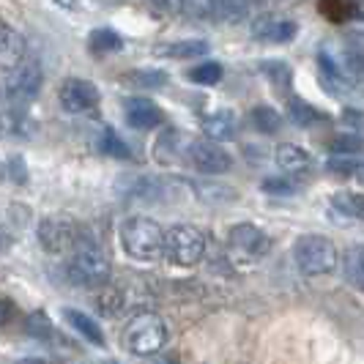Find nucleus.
I'll list each match as a JSON object with an SVG mask.
<instances>
[{"label":"nucleus","mask_w":364,"mask_h":364,"mask_svg":"<svg viewBox=\"0 0 364 364\" xmlns=\"http://www.w3.org/2000/svg\"><path fill=\"white\" fill-rule=\"evenodd\" d=\"M109 274L112 269L105 250L91 238H80L69 257V279L80 288H102L109 282Z\"/></svg>","instance_id":"nucleus-1"},{"label":"nucleus","mask_w":364,"mask_h":364,"mask_svg":"<svg viewBox=\"0 0 364 364\" xmlns=\"http://www.w3.org/2000/svg\"><path fill=\"white\" fill-rule=\"evenodd\" d=\"M162 225L151 217H129L121 222V247L134 260H154L164 252Z\"/></svg>","instance_id":"nucleus-2"},{"label":"nucleus","mask_w":364,"mask_h":364,"mask_svg":"<svg viewBox=\"0 0 364 364\" xmlns=\"http://www.w3.org/2000/svg\"><path fill=\"white\" fill-rule=\"evenodd\" d=\"M124 348L134 356H154L159 353L167 343V326L159 315L154 312H143V315H134L124 326Z\"/></svg>","instance_id":"nucleus-3"},{"label":"nucleus","mask_w":364,"mask_h":364,"mask_svg":"<svg viewBox=\"0 0 364 364\" xmlns=\"http://www.w3.org/2000/svg\"><path fill=\"white\" fill-rule=\"evenodd\" d=\"M293 260L301 272L307 277H323V274H331L340 263V255H337V247L334 241L326 236H299L296 244H293Z\"/></svg>","instance_id":"nucleus-4"},{"label":"nucleus","mask_w":364,"mask_h":364,"mask_svg":"<svg viewBox=\"0 0 364 364\" xmlns=\"http://www.w3.org/2000/svg\"><path fill=\"white\" fill-rule=\"evenodd\" d=\"M164 255L176 266H195L205 255V233L195 225H173L164 233Z\"/></svg>","instance_id":"nucleus-5"},{"label":"nucleus","mask_w":364,"mask_h":364,"mask_svg":"<svg viewBox=\"0 0 364 364\" xmlns=\"http://www.w3.org/2000/svg\"><path fill=\"white\" fill-rule=\"evenodd\" d=\"M41 66L36 60H22L17 69L6 72V99L11 109H28V105L38 96L41 88Z\"/></svg>","instance_id":"nucleus-6"},{"label":"nucleus","mask_w":364,"mask_h":364,"mask_svg":"<svg viewBox=\"0 0 364 364\" xmlns=\"http://www.w3.org/2000/svg\"><path fill=\"white\" fill-rule=\"evenodd\" d=\"M228 250H230V255L244 263H257L269 255L272 238L252 222H241V225H233L228 233Z\"/></svg>","instance_id":"nucleus-7"},{"label":"nucleus","mask_w":364,"mask_h":364,"mask_svg":"<svg viewBox=\"0 0 364 364\" xmlns=\"http://www.w3.org/2000/svg\"><path fill=\"white\" fill-rule=\"evenodd\" d=\"M38 244L50 255H63L72 252L80 241V228L72 217H47L38 225Z\"/></svg>","instance_id":"nucleus-8"},{"label":"nucleus","mask_w":364,"mask_h":364,"mask_svg":"<svg viewBox=\"0 0 364 364\" xmlns=\"http://www.w3.org/2000/svg\"><path fill=\"white\" fill-rule=\"evenodd\" d=\"M186 162L203 176H219V173H228L233 167V156L219 146V140L208 137V140H198V143L189 146Z\"/></svg>","instance_id":"nucleus-9"},{"label":"nucleus","mask_w":364,"mask_h":364,"mask_svg":"<svg viewBox=\"0 0 364 364\" xmlns=\"http://www.w3.org/2000/svg\"><path fill=\"white\" fill-rule=\"evenodd\" d=\"M58 102H60V107L66 109V112L80 115V112H88V109H93L99 105V91H96V85L88 82V80L69 77L58 88Z\"/></svg>","instance_id":"nucleus-10"},{"label":"nucleus","mask_w":364,"mask_h":364,"mask_svg":"<svg viewBox=\"0 0 364 364\" xmlns=\"http://www.w3.org/2000/svg\"><path fill=\"white\" fill-rule=\"evenodd\" d=\"M299 31V25L293 19H282L274 17V14H263L252 22V36L257 41H272V44H285V41H293Z\"/></svg>","instance_id":"nucleus-11"},{"label":"nucleus","mask_w":364,"mask_h":364,"mask_svg":"<svg viewBox=\"0 0 364 364\" xmlns=\"http://www.w3.org/2000/svg\"><path fill=\"white\" fill-rule=\"evenodd\" d=\"M124 118H127L129 127L140 129V132L162 124V112H159L156 105H151L148 99H127L124 102Z\"/></svg>","instance_id":"nucleus-12"},{"label":"nucleus","mask_w":364,"mask_h":364,"mask_svg":"<svg viewBox=\"0 0 364 364\" xmlns=\"http://www.w3.org/2000/svg\"><path fill=\"white\" fill-rule=\"evenodd\" d=\"M208 41L203 38H183V41H170V44H156L154 55L156 58H167V60H192V58H203L208 55Z\"/></svg>","instance_id":"nucleus-13"},{"label":"nucleus","mask_w":364,"mask_h":364,"mask_svg":"<svg viewBox=\"0 0 364 364\" xmlns=\"http://www.w3.org/2000/svg\"><path fill=\"white\" fill-rule=\"evenodd\" d=\"M22 60H25V38H22L19 31H14L6 22L3 25V36H0V63H3V72L17 69Z\"/></svg>","instance_id":"nucleus-14"},{"label":"nucleus","mask_w":364,"mask_h":364,"mask_svg":"<svg viewBox=\"0 0 364 364\" xmlns=\"http://www.w3.org/2000/svg\"><path fill=\"white\" fill-rule=\"evenodd\" d=\"M236 129H238L236 112L228 107L214 109V112H208V115L203 118V132H205L211 140H219V143L230 140V137L236 134Z\"/></svg>","instance_id":"nucleus-15"},{"label":"nucleus","mask_w":364,"mask_h":364,"mask_svg":"<svg viewBox=\"0 0 364 364\" xmlns=\"http://www.w3.org/2000/svg\"><path fill=\"white\" fill-rule=\"evenodd\" d=\"M189 137L183 134V132H176V129H167L162 137L156 140V148H154V154H156V159L162 164H173L176 159H181L189 154Z\"/></svg>","instance_id":"nucleus-16"},{"label":"nucleus","mask_w":364,"mask_h":364,"mask_svg":"<svg viewBox=\"0 0 364 364\" xmlns=\"http://www.w3.org/2000/svg\"><path fill=\"white\" fill-rule=\"evenodd\" d=\"M274 162L285 176H301L310 170V154L304 148L293 146V143H285L274 151Z\"/></svg>","instance_id":"nucleus-17"},{"label":"nucleus","mask_w":364,"mask_h":364,"mask_svg":"<svg viewBox=\"0 0 364 364\" xmlns=\"http://www.w3.org/2000/svg\"><path fill=\"white\" fill-rule=\"evenodd\" d=\"M63 318H66V321H69V323H72L88 343H93V346H99V348L105 346V334H102V328L96 326V321H91L85 312L72 310V307H69V310H63Z\"/></svg>","instance_id":"nucleus-18"},{"label":"nucleus","mask_w":364,"mask_h":364,"mask_svg":"<svg viewBox=\"0 0 364 364\" xmlns=\"http://www.w3.org/2000/svg\"><path fill=\"white\" fill-rule=\"evenodd\" d=\"M346 279L356 288L359 293H364V247H350L346 252Z\"/></svg>","instance_id":"nucleus-19"},{"label":"nucleus","mask_w":364,"mask_h":364,"mask_svg":"<svg viewBox=\"0 0 364 364\" xmlns=\"http://www.w3.org/2000/svg\"><path fill=\"white\" fill-rule=\"evenodd\" d=\"M252 0H214V19L222 22H241L250 14Z\"/></svg>","instance_id":"nucleus-20"},{"label":"nucleus","mask_w":364,"mask_h":364,"mask_svg":"<svg viewBox=\"0 0 364 364\" xmlns=\"http://www.w3.org/2000/svg\"><path fill=\"white\" fill-rule=\"evenodd\" d=\"M334 208L340 211V214H346L350 219H364V195L362 192H337L334 198Z\"/></svg>","instance_id":"nucleus-21"},{"label":"nucleus","mask_w":364,"mask_h":364,"mask_svg":"<svg viewBox=\"0 0 364 364\" xmlns=\"http://www.w3.org/2000/svg\"><path fill=\"white\" fill-rule=\"evenodd\" d=\"M250 121H252V127L257 132H263V134H274V132H279L282 127V115L277 112L274 107H266V105H260L250 112Z\"/></svg>","instance_id":"nucleus-22"},{"label":"nucleus","mask_w":364,"mask_h":364,"mask_svg":"<svg viewBox=\"0 0 364 364\" xmlns=\"http://www.w3.org/2000/svg\"><path fill=\"white\" fill-rule=\"evenodd\" d=\"M99 151L102 154H107V156H115V159H129V148L127 143L112 132V129H107V132H102V137H99Z\"/></svg>","instance_id":"nucleus-23"},{"label":"nucleus","mask_w":364,"mask_h":364,"mask_svg":"<svg viewBox=\"0 0 364 364\" xmlns=\"http://www.w3.org/2000/svg\"><path fill=\"white\" fill-rule=\"evenodd\" d=\"M260 72L272 80L279 91H285L291 85V66L282 63V60H269V63H260Z\"/></svg>","instance_id":"nucleus-24"},{"label":"nucleus","mask_w":364,"mask_h":364,"mask_svg":"<svg viewBox=\"0 0 364 364\" xmlns=\"http://www.w3.org/2000/svg\"><path fill=\"white\" fill-rule=\"evenodd\" d=\"M222 66L214 63V60H205L200 66H195L192 72H189V80L192 82H198V85H217L219 80H222Z\"/></svg>","instance_id":"nucleus-25"},{"label":"nucleus","mask_w":364,"mask_h":364,"mask_svg":"<svg viewBox=\"0 0 364 364\" xmlns=\"http://www.w3.org/2000/svg\"><path fill=\"white\" fill-rule=\"evenodd\" d=\"M132 85H140V88H162L167 82V74L159 69H140V72L129 74Z\"/></svg>","instance_id":"nucleus-26"},{"label":"nucleus","mask_w":364,"mask_h":364,"mask_svg":"<svg viewBox=\"0 0 364 364\" xmlns=\"http://www.w3.org/2000/svg\"><path fill=\"white\" fill-rule=\"evenodd\" d=\"M91 47L96 53H115L121 50V36L115 31H93Z\"/></svg>","instance_id":"nucleus-27"},{"label":"nucleus","mask_w":364,"mask_h":364,"mask_svg":"<svg viewBox=\"0 0 364 364\" xmlns=\"http://www.w3.org/2000/svg\"><path fill=\"white\" fill-rule=\"evenodd\" d=\"M25 328H28V334H33L38 340H44V337L53 334V323H50V318H47L44 312H33V315L25 321Z\"/></svg>","instance_id":"nucleus-28"},{"label":"nucleus","mask_w":364,"mask_h":364,"mask_svg":"<svg viewBox=\"0 0 364 364\" xmlns=\"http://www.w3.org/2000/svg\"><path fill=\"white\" fill-rule=\"evenodd\" d=\"M291 118L299 124V127H310L312 121H318V118H321V112H318V109H312L310 105H304V102H299V99H293L291 102Z\"/></svg>","instance_id":"nucleus-29"},{"label":"nucleus","mask_w":364,"mask_h":364,"mask_svg":"<svg viewBox=\"0 0 364 364\" xmlns=\"http://www.w3.org/2000/svg\"><path fill=\"white\" fill-rule=\"evenodd\" d=\"M9 167H6V173H9V178L14 183H25L28 181V162L19 156V154H11L9 156Z\"/></svg>","instance_id":"nucleus-30"},{"label":"nucleus","mask_w":364,"mask_h":364,"mask_svg":"<svg viewBox=\"0 0 364 364\" xmlns=\"http://www.w3.org/2000/svg\"><path fill=\"white\" fill-rule=\"evenodd\" d=\"M321 9L326 11V17L343 19L346 14H350L353 3H350V0H321Z\"/></svg>","instance_id":"nucleus-31"},{"label":"nucleus","mask_w":364,"mask_h":364,"mask_svg":"<svg viewBox=\"0 0 364 364\" xmlns=\"http://www.w3.org/2000/svg\"><path fill=\"white\" fill-rule=\"evenodd\" d=\"M162 14H167V17H178V14H183L186 11V6H189V0H151Z\"/></svg>","instance_id":"nucleus-32"},{"label":"nucleus","mask_w":364,"mask_h":364,"mask_svg":"<svg viewBox=\"0 0 364 364\" xmlns=\"http://www.w3.org/2000/svg\"><path fill=\"white\" fill-rule=\"evenodd\" d=\"M260 189L269 192V195H293V192H296V186H293L288 178H285V181H282V178H266Z\"/></svg>","instance_id":"nucleus-33"},{"label":"nucleus","mask_w":364,"mask_h":364,"mask_svg":"<svg viewBox=\"0 0 364 364\" xmlns=\"http://www.w3.org/2000/svg\"><path fill=\"white\" fill-rule=\"evenodd\" d=\"M198 189V195L203 198H211V200H225V198H233V192H230V186H195Z\"/></svg>","instance_id":"nucleus-34"},{"label":"nucleus","mask_w":364,"mask_h":364,"mask_svg":"<svg viewBox=\"0 0 364 364\" xmlns=\"http://www.w3.org/2000/svg\"><path fill=\"white\" fill-rule=\"evenodd\" d=\"M58 3H60V6H69V9L74 6V0H58Z\"/></svg>","instance_id":"nucleus-35"},{"label":"nucleus","mask_w":364,"mask_h":364,"mask_svg":"<svg viewBox=\"0 0 364 364\" xmlns=\"http://www.w3.org/2000/svg\"><path fill=\"white\" fill-rule=\"evenodd\" d=\"M252 3H257V0H252Z\"/></svg>","instance_id":"nucleus-36"}]
</instances>
